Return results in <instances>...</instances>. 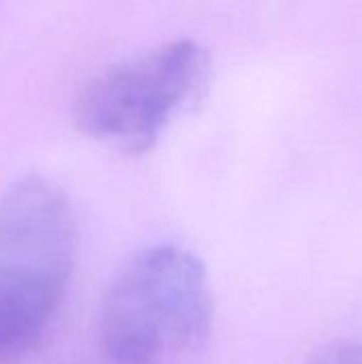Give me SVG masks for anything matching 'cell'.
Here are the masks:
<instances>
[{
	"label": "cell",
	"mask_w": 362,
	"mask_h": 364,
	"mask_svg": "<svg viewBox=\"0 0 362 364\" xmlns=\"http://www.w3.org/2000/svg\"><path fill=\"white\" fill-rule=\"evenodd\" d=\"M77 222L68 196L43 175L0 196V364H21L47 339L68 294Z\"/></svg>",
	"instance_id": "cell-1"
},
{
	"label": "cell",
	"mask_w": 362,
	"mask_h": 364,
	"mask_svg": "<svg viewBox=\"0 0 362 364\" xmlns=\"http://www.w3.org/2000/svg\"><path fill=\"white\" fill-rule=\"evenodd\" d=\"M211 326L213 294L201 258L154 245L111 279L98 311V346L107 364H156L201 350Z\"/></svg>",
	"instance_id": "cell-2"
},
{
	"label": "cell",
	"mask_w": 362,
	"mask_h": 364,
	"mask_svg": "<svg viewBox=\"0 0 362 364\" xmlns=\"http://www.w3.org/2000/svg\"><path fill=\"white\" fill-rule=\"evenodd\" d=\"M209 53L177 38L119 60L94 75L75 100V122L87 136L141 154L205 87Z\"/></svg>",
	"instance_id": "cell-3"
},
{
	"label": "cell",
	"mask_w": 362,
	"mask_h": 364,
	"mask_svg": "<svg viewBox=\"0 0 362 364\" xmlns=\"http://www.w3.org/2000/svg\"><path fill=\"white\" fill-rule=\"evenodd\" d=\"M305 364H362V343L333 341L316 350Z\"/></svg>",
	"instance_id": "cell-4"
}]
</instances>
